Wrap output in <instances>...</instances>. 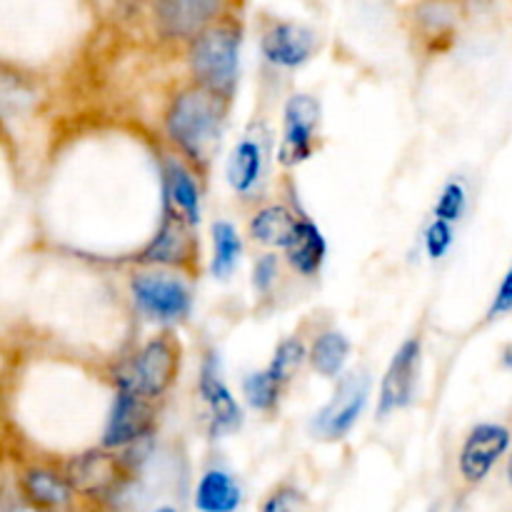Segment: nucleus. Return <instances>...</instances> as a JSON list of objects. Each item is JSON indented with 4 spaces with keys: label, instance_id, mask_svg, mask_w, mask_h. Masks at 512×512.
Instances as JSON below:
<instances>
[{
    "label": "nucleus",
    "instance_id": "obj_1",
    "mask_svg": "<svg viewBox=\"0 0 512 512\" xmlns=\"http://www.w3.org/2000/svg\"><path fill=\"white\" fill-rule=\"evenodd\" d=\"M225 95L195 85L173 100L165 118L170 140L195 163H210L223 135Z\"/></svg>",
    "mask_w": 512,
    "mask_h": 512
},
{
    "label": "nucleus",
    "instance_id": "obj_2",
    "mask_svg": "<svg viewBox=\"0 0 512 512\" xmlns=\"http://www.w3.org/2000/svg\"><path fill=\"white\" fill-rule=\"evenodd\" d=\"M190 70L198 85L228 95L238 80V33L228 25H210L193 40Z\"/></svg>",
    "mask_w": 512,
    "mask_h": 512
},
{
    "label": "nucleus",
    "instance_id": "obj_3",
    "mask_svg": "<svg viewBox=\"0 0 512 512\" xmlns=\"http://www.w3.org/2000/svg\"><path fill=\"white\" fill-rule=\"evenodd\" d=\"M180 368V348L170 335L150 340L133 363L120 373V388H130L145 398H158L173 385Z\"/></svg>",
    "mask_w": 512,
    "mask_h": 512
},
{
    "label": "nucleus",
    "instance_id": "obj_4",
    "mask_svg": "<svg viewBox=\"0 0 512 512\" xmlns=\"http://www.w3.org/2000/svg\"><path fill=\"white\" fill-rule=\"evenodd\" d=\"M370 395V380L365 373H350L340 380L338 390H335L333 400L315 415L313 430L315 438L328 440H343L350 430L355 428L358 418L363 415L365 403H368Z\"/></svg>",
    "mask_w": 512,
    "mask_h": 512
},
{
    "label": "nucleus",
    "instance_id": "obj_5",
    "mask_svg": "<svg viewBox=\"0 0 512 512\" xmlns=\"http://www.w3.org/2000/svg\"><path fill=\"white\" fill-rule=\"evenodd\" d=\"M320 123V103L308 93H298L285 105L283 143H280L278 160L288 168L300 165L313 155L315 130Z\"/></svg>",
    "mask_w": 512,
    "mask_h": 512
},
{
    "label": "nucleus",
    "instance_id": "obj_6",
    "mask_svg": "<svg viewBox=\"0 0 512 512\" xmlns=\"http://www.w3.org/2000/svg\"><path fill=\"white\" fill-rule=\"evenodd\" d=\"M133 298L138 308L155 320H180L190 313L188 285L170 275H135Z\"/></svg>",
    "mask_w": 512,
    "mask_h": 512
},
{
    "label": "nucleus",
    "instance_id": "obj_7",
    "mask_svg": "<svg viewBox=\"0 0 512 512\" xmlns=\"http://www.w3.org/2000/svg\"><path fill=\"white\" fill-rule=\"evenodd\" d=\"M510 445V430L503 425L485 423L473 428V433L465 438L463 450H460L458 468L460 475L468 485H480L490 475L500 458Z\"/></svg>",
    "mask_w": 512,
    "mask_h": 512
},
{
    "label": "nucleus",
    "instance_id": "obj_8",
    "mask_svg": "<svg viewBox=\"0 0 512 512\" xmlns=\"http://www.w3.org/2000/svg\"><path fill=\"white\" fill-rule=\"evenodd\" d=\"M225 0H158V25L170 38L195 40L220 18Z\"/></svg>",
    "mask_w": 512,
    "mask_h": 512
},
{
    "label": "nucleus",
    "instance_id": "obj_9",
    "mask_svg": "<svg viewBox=\"0 0 512 512\" xmlns=\"http://www.w3.org/2000/svg\"><path fill=\"white\" fill-rule=\"evenodd\" d=\"M420 348L418 340H405L393 355L388 365V373L383 378V388H380V403H378V418H385L393 410L405 408L413 400L415 383H418V365H420Z\"/></svg>",
    "mask_w": 512,
    "mask_h": 512
},
{
    "label": "nucleus",
    "instance_id": "obj_10",
    "mask_svg": "<svg viewBox=\"0 0 512 512\" xmlns=\"http://www.w3.org/2000/svg\"><path fill=\"white\" fill-rule=\"evenodd\" d=\"M150 420H153V410H150L148 398L130 388H120L108 425H105L103 445L113 450L135 443L150 430Z\"/></svg>",
    "mask_w": 512,
    "mask_h": 512
},
{
    "label": "nucleus",
    "instance_id": "obj_11",
    "mask_svg": "<svg viewBox=\"0 0 512 512\" xmlns=\"http://www.w3.org/2000/svg\"><path fill=\"white\" fill-rule=\"evenodd\" d=\"M120 460L108 450H88L83 455H75L65 465V478H68L73 493L80 495H108L120 483Z\"/></svg>",
    "mask_w": 512,
    "mask_h": 512
},
{
    "label": "nucleus",
    "instance_id": "obj_12",
    "mask_svg": "<svg viewBox=\"0 0 512 512\" xmlns=\"http://www.w3.org/2000/svg\"><path fill=\"white\" fill-rule=\"evenodd\" d=\"M315 45L313 30L298 23H273L260 40L263 55L278 68H300L313 58Z\"/></svg>",
    "mask_w": 512,
    "mask_h": 512
},
{
    "label": "nucleus",
    "instance_id": "obj_13",
    "mask_svg": "<svg viewBox=\"0 0 512 512\" xmlns=\"http://www.w3.org/2000/svg\"><path fill=\"white\" fill-rule=\"evenodd\" d=\"M190 220H185L178 210L165 205V220L160 225L153 243L143 250L145 263L158 265H185L195 258V238L190 233Z\"/></svg>",
    "mask_w": 512,
    "mask_h": 512
},
{
    "label": "nucleus",
    "instance_id": "obj_14",
    "mask_svg": "<svg viewBox=\"0 0 512 512\" xmlns=\"http://www.w3.org/2000/svg\"><path fill=\"white\" fill-rule=\"evenodd\" d=\"M265 175V140L258 133L243 135L228 160V183L240 198H253Z\"/></svg>",
    "mask_w": 512,
    "mask_h": 512
},
{
    "label": "nucleus",
    "instance_id": "obj_15",
    "mask_svg": "<svg viewBox=\"0 0 512 512\" xmlns=\"http://www.w3.org/2000/svg\"><path fill=\"white\" fill-rule=\"evenodd\" d=\"M200 398L208 405L210 423H213V433H228L240 425V408L235 398L230 395L228 385L220 378V370L215 365V358L205 360L203 370H200Z\"/></svg>",
    "mask_w": 512,
    "mask_h": 512
},
{
    "label": "nucleus",
    "instance_id": "obj_16",
    "mask_svg": "<svg viewBox=\"0 0 512 512\" xmlns=\"http://www.w3.org/2000/svg\"><path fill=\"white\" fill-rule=\"evenodd\" d=\"M240 505H243V488L238 480L223 468L205 470L195 488L198 512H238Z\"/></svg>",
    "mask_w": 512,
    "mask_h": 512
},
{
    "label": "nucleus",
    "instance_id": "obj_17",
    "mask_svg": "<svg viewBox=\"0 0 512 512\" xmlns=\"http://www.w3.org/2000/svg\"><path fill=\"white\" fill-rule=\"evenodd\" d=\"M325 253H328V245H325L323 233L310 220H300L293 240L285 248V258H288L290 268L298 275L310 278V275H315L323 268Z\"/></svg>",
    "mask_w": 512,
    "mask_h": 512
},
{
    "label": "nucleus",
    "instance_id": "obj_18",
    "mask_svg": "<svg viewBox=\"0 0 512 512\" xmlns=\"http://www.w3.org/2000/svg\"><path fill=\"white\" fill-rule=\"evenodd\" d=\"M20 490H23V495L30 503H35L43 510L63 508V505H68L70 493H73L68 478L50 468L25 470L23 478H20Z\"/></svg>",
    "mask_w": 512,
    "mask_h": 512
},
{
    "label": "nucleus",
    "instance_id": "obj_19",
    "mask_svg": "<svg viewBox=\"0 0 512 512\" xmlns=\"http://www.w3.org/2000/svg\"><path fill=\"white\" fill-rule=\"evenodd\" d=\"M298 223L300 220H295L288 208H283V205H268V208H260L253 215L248 230L250 238L255 243L265 245V248H288Z\"/></svg>",
    "mask_w": 512,
    "mask_h": 512
},
{
    "label": "nucleus",
    "instance_id": "obj_20",
    "mask_svg": "<svg viewBox=\"0 0 512 512\" xmlns=\"http://www.w3.org/2000/svg\"><path fill=\"white\" fill-rule=\"evenodd\" d=\"M165 193H168V208L178 210L185 220L198 223L200 220V190L193 175L178 163L170 160L165 168Z\"/></svg>",
    "mask_w": 512,
    "mask_h": 512
},
{
    "label": "nucleus",
    "instance_id": "obj_21",
    "mask_svg": "<svg viewBox=\"0 0 512 512\" xmlns=\"http://www.w3.org/2000/svg\"><path fill=\"white\" fill-rule=\"evenodd\" d=\"M348 355V338L338 333V330H328V333H323L315 340L313 350H310V363H313L315 373H320L323 378H338Z\"/></svg>",
    "mask_w": 512,
    "mask_h": 512
},
{
    "label": "nucleus",
    "instance_id": "obj_22",
    "mask_svg": "<svg viewBox=\"0 0 512 512\" xmlns=\"http://www.w3.org/2000/svg\"><path fill=\"white\" fill-rule=\"evenodd\" d=\"M240 253H243V243H240L238 230L225 220H218L213 225V275L218 278H228L238 265Z\"/></svg>",
    "mask_w": 512,
    "mask_h": 512
},
{
    "label": "nucleus",
    "instance_id": "obj_23",
    "mask_svg": "<svg viewBox=\"0 0 512 512\" xmlns=\"http://www.w3.org/2000/svg\"><path fill=\"white\" fill-rule=\"evenodd\" d=\"M280 390H283V383L270 370H260V373H253L245 378V398H248V403L255 410L275 408V403L280 398Z\"/></svg>",
    "mask_w": 512,
    "mask_h": 512
},
{
    "label": "nucleus",
    "instance_id": "obj_24",
    "mask_svg": "<svg viewBox=\"0 0 512 512\" xmlns=\"http://www.w3.org/2000/svg\"><path fill=\"white\" fill-rule=\"evenodd\" d=\"M303 363H305V345L300 343V340L290 338L285 340V343H280V348L275 350V358L273 363L268 365V370L285 385L300 368H303Z\"/></svg>",
    "mask_w": 512,
    "mask_h": 512
},
{
    "label": "nucleus",
    "instance_id": "obj_25",
    "mask_svg": "<svg viewBox=\"0 0 512 512\" xmlns=\"http://www.w3.org/2000/svg\"><path fill=\"white\" fill-rule=\"evenodd\" d=\"M465 208H468V193H465V185L453 180L443 188L440 193L438 205H435V218L448 220V223H455L465 215Z\"/></svg>",
    "mask_w": 512,
    "mask_h": 512
},
{
    "label": "nucleus",
    "instance_id": "obj_26",
    "mask_svg": "<svg viewBox=\"0 0 512 512\" xmlns=\"http://www.w3.org/2000/svg\"><path fill=\"white\" fill-rule=\"evenodd\" d=\"M308 500L293 485H278L268 498L263 500L258 512H305Z\"/></svg>",
    "mask_w": 512,
    "mask_h": 512
},
{
    "label": "nucleus",
    "instance_id": "obj_27",
    "mask_svg": "<svg viewBox=\"0 0 512 512\" xmlns=\"http://www.w3.org/2000/svg\"><path fill=\"white\" fill-rule=\"evenodd\" d=\"M450 245H453V223L435 218L425 230V250H428L430 258L440 260L445 258Z\"/></svg>",
    "mask_w": 512,
    "mask_h": 512
},
{
    "label": "nucleus",
    "instance_id": "obj_28",
    "mask_svg": "<svg viewBox=\"0 0 512 512\" xmlns=\"http://www.w3.org/2000/svg\"><path fill=\"white\" fill-rule=\"evenodd\" d=\"M275 278H278V260L273 255H265L255 263V273H253V283L258 288V293H268L273 288Z\"/></svg>",
    "mask_w": 512,
    "mask_h": 512
},
{
    "label": "nucleus",
    "instance_id": "obj_29",
    "mask_svg": "<svg viewBox=\"0 0 512 512\" xmlns=\"http://www.w3.org/2000/svg\"><path fill=\"white\" fill-rule=\"evenodd\" d=\"M508 310H512V268L508 270V275L503 278V283H500L498 295H495L493 305H490V318L508 313Z\"/></svg>",
    "mask_w": 512,
    "mask_h": 512
},
{
    "label": "nucleus",
    "instance_id": "obj_30",
    "mask_svg": "<svg viewBox=\"0 0 512 512\" xmlns=\"http://www.w3.org/2000/svg\"><path fill=\"white\" fill-rule=\"evenodd\" d=\"M3 512H48V510L38 508V505H35V503H30V500L25 498V495H20V498H15V500H8V503H5Z\"/></svg>",
    "mask_w": 512,
    "mask_h": 512
},
{
    "label": "nucleus",
    "instance_id": "obj_31",
    "mask_svg": "<svg viewBox=\"0 0 512 512\" xmlns=\"http://www.w3.org/2000/svg\"><path fill=\"white\" fill-rule=\"evenodd\" d=\"M508 480H510V485H512V455H510V463H508Z\"/></svg>",
    "mask_w": 512,
    "mask_h": 512
},
{
    "label": "nucleus",
    "instance_id": "obj_32",
    "mask_svg": "<svg viewBox=\"0 0 512 512\" xmlns=\"http://www.w3.org/2000/svg\"><path fill=\"white\" fill-rule=\"evenodd\" d=\"M155 512H175V510L173 508H158Z\"/></svg>",
    "mask_w": 512,
    "mask_h": 512
}]
</instances>
